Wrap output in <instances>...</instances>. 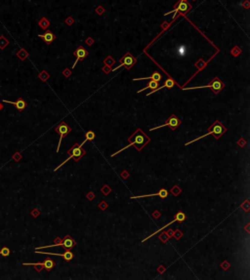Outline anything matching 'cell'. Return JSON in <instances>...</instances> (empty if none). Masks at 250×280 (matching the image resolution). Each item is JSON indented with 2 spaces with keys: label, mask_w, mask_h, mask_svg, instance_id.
<instances>
[{
  "label": "cell",
  "mask_w": 250,
  "mask_h": 280,
  "mask_svg": "<svg viewBox=\"0 0 250 280\" xmlns=\"http://www.w3.org/2000/svg\"><path fill=\"white\" fill-rule=\"evenodd\" d=\"M120 63L121 64L118 65V67H116L114 69H113V71H117V69H118L119 68H121V67H125L127 69L131 68L133 65L136 64V60L132 57V55L130 53H127V54H125L124 57L120 60Z\"/></svg>",
  "instance_id": "obj_9"
},
{
  "label": "cell",
  "mask_w": 250,
  "mask_h": 280,
  "mask_svg": "<svg viewBox=\"0 0 250 280\" xmlns=\"http://www.w3.org/2000/svg\"><path fill=\"white\" fill-rule=\"evenodd\" d=\"M38 25H39V26H40V28H41L42 29H46L50 26V22H49L48 20H47L46 18L43 17V18L41 19V20L38 22Z\"/></svg>",
  "instance_id": "obj_20"
},
{
  "label": "cell",
  "mask_w": 250,
  "mask_h": 280,
  "mask_svg": "<svg viewBox=\"0 0 250 280\" xmlns=\"http://www.w3.org/2000/svg\"><path fill=\"white\" fill-rule=\"evenodd\" d=\"M87 142V140L85 139V141H83V143H81V145H78V143H75L72 149H69L68 150V154H69V157L66 159V160H65L64 162L62 163V164H60L58 167H56V169L54 170V172H56V171H58L59 169L61 168V167L64 165V164H66V162H68L69 159H73L74 161H79V159H81L82 158V156L85 154V150L82 149V146L84 145V143Z\"/></svg>",
  "instance_id": "obj_3"
},
{
  "label": "cell",
  "mask_w": 250,
  "mask_h": 280,
  "mask_svg": "<svg viewBox=\"0 0 250 280\" xmlns=\"http://www.w3.org/2000/svg\"><path fill=\"white\" fill-rule=\"evenodd\" d=\"M161 78H162V76H161V74H160L159 72H154L151 74V77H144V78H134L133 80H145V79H150V80H154V81H157V82H159L160 80H161Z\"/></svg>",
  "instance_id": "obj_17"
},
{
  "label": "cell",
  "mask_w": 250,
  "mask_h": 280,
  "mask_svg": "<svg viewBox=\"0 0 250 280\" xmlns=\"http://www.w3.org/2000/svg\"><path fill=\"white\" fill-rule=\"evenodd\" d=\"M74 56L76 57V60H75V62H74V64H73V65H72V68H73L74 67H75L78 62L84 60L85 58L88 56V52L84 49V47H82V46H80V47H78V48L75 50V52H74Z\"/></svg>",
  "instance_id": "obj_11"
},
{
  "label": "cell",
  "mask_w": 250,
  "mask_h": 280,
  "mask_svg": "<svg viewBox=\"0 0 250 280\" xmlns=\"http://www.w3.org/2000/svg\"><path fill=\"white\" fill-rule=\"evenodd\" d=\"M0 255H2L3 257H7L10 255V250L9 248L7 247H3L1 250H0Z\"/></svg>",
  "instance_id": "obj_23"
},
{
  "label": "cell",
  "mask_w": 250,
  "mask_h": 280,
  "mask_svg": "<svg viewBox=\"0 0 250 280\" xmlns=\"http://www.w3.org/2000/svg\"><path fill=\"white\" fill-rule=\"evenodd\" d=\"M225 132H226L225 126L223 125L222 123L219 122L218 120H216V121H215V122L212 124V125H211V127L208 129V133H206L205 135H203V136H200V137L194 139V140H193V141H190V142L186 143V146H189L190 143H193L197 142V141H198V140H200V139H202V138L207 137L208 135H213L216 139H219L220 137H222L223 135H224Z\"/></svg>",
  "instance_id": "obj_2"
},
{
  "label": "cell",
  "mask_w": 250,
  "mask_h": 280,
  "mask_svg": "<svg viewBox=\"0 0 250 280\" xmlns=\"http://www.w3.org/2000/svg\"><path fill=\"white\" fill-rule=\"evenodd\" d=\"M158 195L162 198V199H165L168 195V191L166 189L161 188L157 193H154V194H148V195H137V196H131V199H137V198H145V197H152V196H156Z\"/></svg>",
  "instance_id": "obj_13"
},
{
  "label": "cell",
  "mask_w": 250,
  "mask_h": 280,
  "mask_svg": "<svg viewBox=\"0 0 250 280\" xmlns=\"http://www.w3.org/2000/svg\"><path fill=\"white\" fill-rule=\"evenodd\" d=\"M183 1H187V0H183Z\"/></svg>",
  "instance_id": "obj_26"
},
{
  "label": "cell",
  "mask_w": 250,
  "mask_h": 280,
  "mask_svg": "<svg viewBox=\"0 0 250 280\" xmlns=\"http://www.w3.org/2000/svg\"><path fill=\"white\" fill-rule=\"evenodd\" d=\"M128 141H129V145L128 146H126L125 147H123V149H121L120 150H118V151H116L115 153H113V154H111V157H114L116 154H118L119 152H121L122 150H124V149H129L130 146H134L138 150H142V149L147 145V143L151 141L150 140V138H148L147 136H146V134L144 133V132L141 130V129H138L134 134H133L130 138L128 139Z\"/></svg>",
  "instance_id": "obj_1"
},
{
  "label": "cell",
  "mask_w": 250,
  "mask_h": 280,
  "mask_svg": "<svg viewBox=\"0 0 250 280\" xmlns=\"http://www.w3.org/2000/svg\"><path fill=\"white\" fill-rule=\"evenodd\" d=\"M38 37H40V38H42L43 40H44V42L46 44H51L52 42L55 40V35H54V33L52 32H46L44 34H39L38 35Z\"/></svg>",
  "instance_id": "obj_15"
},
{
  "label": "cell",
  "mask_w": 250,
  "mask_h": 280,
  "mask_svg": "<svg viewBox=\"0 0 250 280\" xmlns=\"http://www.w3.org/2000/svg\"><path fill=\"white\" fill-rule=\"evenodd\" d=\"M185 219H186V215H185V214H184L183 212H179V213H177V214H176V215H175V218H174V220H173V221H170V223H169V224H167L166 225H164V227H162L160 228V229H158V230H156L155 232H154V233H152V234H151L150 236H148L147 238L143 239V240H142V242H145V241L148 240V238H150V237L154 236V235H155V234H157V233H158L159 231H161L162 229H164V228L167 227H169L170 224H172L173 223H175V221H185Z\"/></svg>",
  "instance_id": "obj_10"
},
{
  "label": "cell",
  "mask_w": 250,
  "mask_h": 280,
  "mask_svg": "<svg viewBox=\"0 0 250 280\" xmlns=\"http://www.w3.org/2000/svg\"><path fill=\"white\" fill-rule=\"evenodd\" d=\"M85 137H86V140H87V141H92V140L95 139V133H94L93 131H89L86 133Z\"/></svg>",
  "instance_id": "obj_22"
},
{
  "label": "cell",
  "mask_w": 250,
  "mask_h": 280,
  "mask_svg": "<svg viewBox=\"0 0 250 280\" xmlns=\"http://www.w3.org/2000/svg\"><path fill=\"white\" fill-rule=\"evenodd\" d=\"M225 87L224 82L219 78V77H215V78L211 81V82L206 85V86H197V87H189L184 88V90H197V89H203V88H210L211 90L214 92V94H219V92L222 91Z\"/></svg>",
  "instance_id": "obj_4"
},
{
  "label": "cell",
  "mask_w": 250,
  "mask_h": 280,
  "mask_svg": "<svg viewBox=\"0 0 250 280\" xmlns=\"http://www.w3.org/2000/svg\"><path fill=\"white\" fill-rule=\"evenodd\" d=\"M158 86H159V84H158L157 81H154V80H150V82L148 83L147 86L145 87V88H143L142 90L138 91V93H141L142 91L147 90V89H151V90H155L156 88H158Z\"/></svg>",
  "instance_id": "obj_18"
},
{
  "label": "cell",
  "mask_w": 250,
  "mask_h": 280,
  "mask_svg": "<svg viewBox=\"0 0 250 280\" xmlns=\"http://www.w3.org/2000/svg\"><path fill=\"white\" fill-rule=\"evenodd\" d=\"M3 102L6 103V104H13V106L17 108L19 111H23L26 107V104H27L26 101L23 99H22V98H19L17 101H16V102H10V101H6V100H3Z\"/></svg>",
  "instance_id": "obj_12"
},
{
  "label": "cell",
  "mask_w": 250,
  "mask_h": 280,
  "mask_svg": "<svg viewBox=\"0 0 250 280\" xmlns=\"http://www.w3.org/2000/svg\"><path fill=\"white\" fill-rule=\"evenodd\" d=\"M3 110V104L0 103V110Z\"/></svg>",
  "instance_id": "obj_25"
},
{
  "label": "cell",
  "mask_w": 250,
  "mask_h": 280,
  "mask_svg": "<svg viewBox=\"0 0 250 280\" xmlns=\"http://www.w3.org/2000/svg\"><path fill=\"white\" fill-rule=\"evenodd\" d=\"M174 85H175V82H174V81L172 80V79H170V78H168V79L165 81V82H164V85H163V86L156 88L155 90H152L151 92L148 93V94L147 96H150V95H151V94H154V92L160 90V89H161V88H168V89H170V88H172V87H174Z\"/></svg>",
  "instance_id": "obj_16"
},
{
  "label": "cell",
  "mask_w": 250,
  "mask_h": 280,
  "mask_svg": "<svg viewBox=\"0 0 250 280\" xmlns=\"http://www.w3.org/2000/svg\"><path fill=\"white\" fill-rule=\"evenodd\" d=\"M43 264H44V267L46 268V270H51L54 267L55 263L51 259H46L44 262H43Z\"/></svg>",
  "instance_id": "obj_19"
},
{
  "label": "cell",
  "mask_w": 250,
  "mask_h": 280,
  "mask_svg": "<svg viewBox=\"0 0 250 280\" xmlns=\"http://www.w3.org/2000/svg\"><path fill=\"white\" fill-rule=\"evenodd\" d=\"M75 240H74L72 237H70L69 235H66L64 240H62L61 242L59 243H55L53 245H49V246H42V247H36L35 250H39V249H45V248H52V247H56V246H62L66 249H72V247L75 246Z\"/></svg>",
  "instance_id": "obj_5"
},
{
  "label": "cell",
  "mask_w": 250,
  "mask_h": 280,
  "mask_svg": "<svg viewBox=\"0 0 250 280\" xmlns=\"http://www.w3.org/2000/svg\"><path fill=\"white\" fill-rule=\"evenodd\" d=\"M191 9V5L190 4H188V3L186 2V1H183V0H181L177 5L175 6V9L174 10H172V11H170V12H168V13H166L164 16H168L169 14H172V13H174L175 14V16H174V19L178 16V13L180 12V13H182V14H185L187 11H189Z\"/></svg>",
  "instance_id": "obj_8"
},
{
  "label": "cell",
  "mask_w": 250,
  "mask_h": 280,
  "mask_svg": "<svg viewBox=\"0 0 250 280\" xmlns=\"http://www.w3.org/2000/svg\"><path fill=\"white\" fill-rule=\"evenodd\" d=\"M56 132L60 135V141H59V143H58V149H57V152H59V150H60V146H61V143H62V139H64L66 135H68L70 131H72V128H70L68 124L66 122H62L61 124H59V125L56 127Z\"/></svg>",
  "instance_id": "obj_6"
},
{
  "label": "cell",
  "mask_w": 250,
  "mask_h": 280,
  "mask_svg": "<svg viewBox=\"0 0 250 280\" xmlns=\"http://www.w3.org/2000/svg\"><path fill=\"white\" fill-rule=\"evenodd\" d=\"M66 24H68L69 26H70V25H72V24H73V19H72V18H69L68 20H66Z\"/></svg>",
  "instance_id": "obj_24"
},
{
  "label": "cell",
  "mask_w": 250,
  "mask_h": 280,
  "mask_svg": "<svg viewBox=\"0 0 250 280\" xmlns=\"http://www.w3.org/2000/svg\"><path fill=\"white\" fill-rule=\"evenodd\" d=\"M36 253L38 254H45V255H54V256H60L62 257L66 262H70L73 259V254L70 251H69V249H66V251L64 253V254H55V253H48V252H38L36 251Z\"/></svg>",
  "instance_id": "obj_14"
},
{
  "label": "cell",
  "mask_w": 250,
  "mask_h": 280,
  "mask_svg": "<svg viewBox=\"0 0 250 280\" xmlns=\"http://www.w3.org/2000/svg\"><path fill=\"white\" fill-rule=\"evenodd\" d=\"M8 44H9V41L7 40V38L4 36H0V49L3 50Z\"/></svg>",
  "instance_id": "obj_21"
},
{
  "label": "cell",
  "mask_w": 250,
  "mask_h": 280,
  "mask_svg": "<svg viewBox=\"0 0 250 280\" xmlns=\"http://www.w3.org/2000/svg\"><path fill=\"white\" fill-rule=\"evenodd\" d=\"M180 119L177 117L176 115H174V114H172L169 118H168V120H167V122L166 123H164L163 125H159V126H156V127H154V128H151V129L150 130V131H154V130H156V129H159V128H162V127H169L171 130H175L176 128H177L179 125H180Z\"/></svg>",
  "instance_id": "obj_7"
}]
</instances>
